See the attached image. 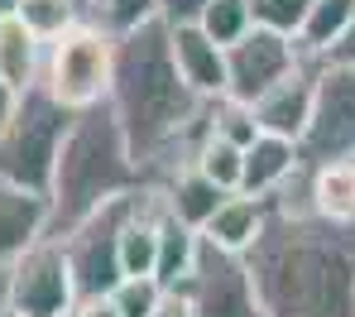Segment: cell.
I'll return each mask as SVG.
<instances>
[{
	"mask_svg": "<svg viewBox=\"0 0 355 317\" xmlns=\"http://www.w3.org/2000/svg\"><path fill=\"white\" fill-rule=\"evenodd\" d=\"M0 317H10V264H0Z\"/></svg>",
	"mask_w": 355,
	"mask_h": 317,
	"instance_id": "32",
	"label": "cell"
},
{
	"mask_svg": "<svg viewBox=\"0 0 355 317\" xmlns=\"http://www.w3.org/2000/svg\"><path fill=\"white\" fill-rule=\"evenodd\" d=\"M39 241H49V197L0 183V264H15Z\"/></svg>",
	"mask_w": 355,
	"mask_h": 317,
	"instance_id": "13",
	"label": "cell"
},
{
	"mask_svg": "<svg viewBox=\"0 0 355 317\" xmlns=\"http://www.w3.org/2000/svg\"><path fill=\"white\" fill-rule=\"evenodd\" d=\"M154 317H192V303H187V293H182V289H164V298H159Z\"/></svg>",
	"mask_w": 355,
	"mask_h": 317,
	"instance_id": "29",
	"label": "cell"
},
{
	"mask_svg": "<svg viewBox=\"0 0 355 317\" xmlns=\"http://www.w3.org/2000/svg\"><path fill=\"white\" fill-rule=\"evenodd\" d=\"M264 226H269V202H254V197H245V192H231V197L216 207V216L202 226V241L216 246V250L250 255L254 241L264 236Z\"/></svg>",
	"mask_w": 355,
	"mask_h": 317,
	"instance_id": "15",
	"label": "cell"
},
{
	"mask_svg": "<svg viewBox=\"0 0 355 317\" xmlns=\"http://www.w3.org/2000/svg\"><path fill=\"white\" fill-rule=\"evenodd\" d=\"M351 164H355V159H351Z\"/></svg>",
	"mask_w": 355,
	"mask_h": 317,
	"instance_id": "36",
	"label": "cell"
},
{
	"mask_svg": "<svg viewBox=\"0 0 355 317\" xmlns=\"http://www.w3.org/2000/svg\"><path fill=\"white\" fill-rule=\"evenodd\" d=\"M15 101H19V96H15V92H10V87L0 82V126L10 121V111H15Z\"/></svg>",
	"mask_w": 355,
	"mask_h": 317,
	"instance_id": "33",
	"label": "cell"
},
{
	"mask_svg": "<svg viewBox=\"0 0 355 317\" xmlns=\"http://www.w3.org/2000/svg\"><path fill=\"white\" fill-rule=\"evenodd\" d=\"M307 207H312V216H322V221L355 226V164L351 159L307 169Z\"/></svg>",
	"mask_w": 355,
	"mask_h": 317,
	"instance_id": "17",
	"label": "cell"
},
{
	"mask_svg": "<svg viewBox=\"0 0 355 317\" xmlns=\"http://www.w3.org/2000/svg\"><path fill=\"white\" fill-rule=\"evenodd\" d=\"M77 284L58 241H39L10 264V317H72Z\"/></svg>",
	"mask_w": 355,
	"mask_h": 317,
	"instance_id": "8",
	"label": "cell"
},
{
	"mask_svg": "<svg viewBox=\"0 0 355 317\" xmlns=\"http://www.w3.org/2000/svg\"><path fill=\"white\" fill-rule=\"evenodd\" d=\"M245 264L264 317H355V226L312 216L307 169L269 197V226Z\"/></svg>",
	"mask_w": 355,
	"mask_h": 317,
	"instance_id": "1",
	"label": "cell"
},
{
	"mask_svg": "<svg viewBox=\"0 0 355 317\" xmlns=\"http://www.w3.org/2000/svg\"><path fill=\"white\" fill-rule=\"evenodd\" d=\"M240 159H245V149L216 139V135H207L202 149L192 154V169H197L202 178H211L221 192H240Z\"/></svg>",
	"mask_w": 355,
	"mask_h": 317,
	"instance_id": "23",
	"label": "cell"
},
{
	"mask_svg": "<svg viewBox=\"0 0 355 317\" xmlns=\"http://www.w3.org/2000/svg\"><path fill=\"white\" fill-rule=\"evenodd\" d=\"M67 130H72V116L44 87H29L15 101L10 121L0 126V183L24 188L34 197H49Z\"/></svg>",
	"mask_w": 355,
	"mask_h": 317,
	"instance_id": "4",
	"label": "cell"
},
{
	"mask_svg": "<svg viewBox=\"0 0 355 317\" xmlns=\"http://www.w3.org/2000/svg\"><path fill=\"white\" fill-rule=\"evenodd\" d=\"M111 67H116V39L101 24H92V19H77L67 34H58L53 44H44L39 87L58 101L67 116H82L92 106H106Z\"/></svg>",
	"mask_w": 355,
	"mask_h": 317,
	"instance_id": "5",
	"label": "cell"
},
{
	"mask_svg": "<svg viewBox=\"0 0 355 317\" xmlns=\"http://www.w3.org/2000/svg\"><path fill=\"white\" fill-rule=\"evenodd\" d=\"M164 202V197H159ZM197 250H202V236L187 231L182 221H173L168 212H159V255H154V279L164 289H182L192 264H197Z\"/></svg>",
	"mask_w": 355,
	"mask_h": 317,
	"instance_id": "20",
	"label": "cell"
},
{
	"mask_svg": "<svg viewBox=\"0 0 355 317\" xmlns=\"http://www.w3.org/2000/svg\"><path fill=\"white\" fill-rule=\"evenodd\" d=\"M72 317H120V313H116V303H111V293H106V298H82L72 308Z\"/></svg>",
	"mask_w": 355,
	"mask_h": 317,
	"instance_id": "30",
	"label": "cell"
},
{
	"mask_svg": "<svg viewBox=\"0 0 355 317\" xmlns=\"http://www.w3.org/2000/svg\"><path fill=\"white\" fill-rule=\"evenodd\" d=\"M207 5L211 0H159V24L164 29H187L207 15Z\"/></svg>",
	"mask_w": 355,
	"mask_h": 317,
	"instance_id": "28",
	"label": "cell"
},
{
	"mask_svg": "<svg viewBox=\"0 0 355 317\" xmlns=\"http://www.w3.org/2000/svg\"><path fill=\"white\" fill-rule=\"evenodd\" d=\"M144 188L130 144L120 135L111 106H92L72 116V130L58 149L53 188H49V241L72 236L87 216H96L106 202L130 197Z\"/></svg>",
	"mask_w": 355,
	"mask_h": 317,
	"instance_id": "3",
	"label": "cell"
},
{
	"mask_svg": "<svg viewBox=\"0 0 355 317\" xmlns=\"http://www.w3.org/2000/svg\"><path fill=\"white\" fill-rule=\"evenodd\" d=\"M317 0H250V19L254 29H269V34H284V39H297L307 10Z\"/></svg>",
	"mask_w": 355,
	"mask_h": 317,
	"instance_id": "25",
	"label": "cell"
},
{
	"mask_svg": "<svg viewBox=\"0 0 355 317\" xmlns=\"http://www.w3.org/2000/svg\"><path fill=\"white\" fill-rule=\"evenodd\" d=\"M297 169H302V159H297L293 139L259 135V139L245 149V159H240V192L254 197V202H269L274 192L288 188V178H293Z\"/></svg>",
	"mask_w": 355,
	"mask_h": 317,
	"instance_id": "14",
	"label": "cell"
},
{
	"mask_svg": "<svg viewBox=\"0 0 355 317\" xmlns=\"http://www.w3.org/2000/svg\"><path fill=\"white\" fill-rule=\"evenodd\" d=\"M197 29H202L211 44H221V49L240 44V39L254 29V19H250V0H211L207 15L197 19Z\"/></svg>",
	"mask_w": 355,
	"mask_h": 317,
	"instance_id": "24",
	"label": "cell"
},
{
	"mask_svg": "<svg viewBox=\"0 0 355 317\" xmlns=\"http://www.w3.org/2000/svg\"><path fill=\"white\" fill-rule=\"evenodd\" d=\"M15 19H19L39 44H53L58 34H67V29L82 19V5H77V0H19Z\"/></svg>",
	"mask_w": 355,
	"mask_h": 317,
	"instance_id": "22",
	"label": "cell"
},
{
	"mask_svg": "<svg viewBox=\"0 0 355 317\" xmlns=\"http://www.w3.org/2000/svg\"><path fill=\"white\" fill-rule=\"evenodd\" d=\"M106 106L130 144L144 188H159L173 169L192 164V154L211 135V101H197L182 87L164 24H144L116 39Z\"/></svg>",
	"mask_w": 355,
	"mask_h": 317,
	"instance_id": "2",
	"label": "cell"
},
{
	"mask_svg": "<svg viewBox=\"0 0 355 317\" xmlns=\"http://www.w3.org/2000/svg\"><path fill=\"white\" fill-rule=\"evenodd\" d=\"M15 10H19V0H0V19H10Z\"/></svg>",
	"mask_w": 355,
	"mask_h": 317,
	"instance_id": "34",
	"label": "cell"
},
{
	"mask_svg": "<svg viewBox=\"0 0 355 317\" xmlns=\"http://www.w3.org/2000/svg\"><path fill=\"white\" fill-rule=\"evenodd\" d=\"M302 169L355 159V67L317 63V101L307 135L297 139Z\"/></svg>",
	"mask_w": 355,
	"mask_h": 317,
	"instance_id": "6",
	"label": "cell"
},
{
	"mask_svg": "<svg viewBox=\"0 0 355 317\" xmlns=\"http://www.w3.org/2000/svg\"><path fill=\"white\" fill-rule=\"evenodd\" d=\"M39 67H44V44L15 15L0 19V82L15 96H24L29 87H39Z\"/></svg>",
	"mask_w": 355,
	"mask_h": 317,
	"instance_id": "18",
	"label": "cell"
},
{
	"mask_svg": "<svg viewBox=\"0 0 355 317\" xmlns=\"http://www.w3.org/2000/svg\"><path fill=\"white\" fill-rule=\"evenodd\" d=\"M312 101H317V63H302L293 77H284L269 96H259L250 111H254V126L259 135H274V139H302L307 121H312Z\"/></svg>",
	"mask_w": 355,
	"mask_h": 317,
	"instance_id": "11",
	"label": "cell"
},
{
	"mask_svg": "<svg viewBox=\"0 0 355 317\" xmlns=\"http://www.w3.org/2000/svg\"><path fill=\"white\" fill-rule=\"evenodd\" d=\"M307 63L297 53L293 39L269 34V29H250L240 44L226 49V101L236 106H254L259 96H269L284 77H293Z\"/></svg>",
	"mask_w": 355,
	"mask_h": 317,
	"instance_id": "10",
	"label": "cell"
},
{
	"mask_svg": "<svg viewBox=\"0 0 355 317\" xmlns=\"http://www.w3.org/2000/svg\"><path fill=\"white\" fill-rule=\"evenodd\" d=\"M159 298H164V284L159 279H120L116 289H111V303H116L120 317H154L159 308Z\"/></svg>",
	"mask_w": 355,
	"mask_h": 317,
	"instance_id": "27",
	"label": "cell"
},
{
	"mask_svg": "<svg viewBox=\"0 0 355 317\" xmlns=\"http://www.w3.org/2000/svg\"><path fill=\"white\" fill-rule=\"evenodd\" d=\"M82 19L101 24L111 39H125L144 24H159V0H92L82 10Z\"/></svg>",
	"mask_w": 355,
	"mask_h": 317,
	"instance_id": "21",
	"label": "cell"
},
{
	"mask_svg": "<svg viewBox=\"0 0 355 317\" xmlns=\"http://www.w3.org/2000/svg\"><path fill=\"white\" fill-rule=\"evenodd\" d=\"M159 197H164V212H168L173 221H182L187 231L202 236V226L216 216V207H221L231 192H221L211 178H202L192 164H182V169H173V173L159 183Z\"/></svg>",
	"mask_w": 355,
	"mask_h": 317,
	"instance_id": "16",
	"label": "cell"
},
{
	"mask_svg": "<svg viewBox=\"0 0 355 317\" xmlns=\"http://www.w3.org/2000/svg\"><path fill=\"white\" fill-rule=\"evenodd\" d=\"M327 63H336V67H355V19H351V29H346V39L331 49V58Z\"/></svg>",
	"mask_w": 355,
	"mask_h": 317,
	"instance_id": "31",
	"label": "cell"
},
{
	"mask_svg": "<svg viewBox=\"0 0 355 317\" xmlns=\"http://www.w3.org/2000/svg\"><path fill=\"white\" fill-rule=\"evenodd\" d=\"M211 135L236 144V149H250L259 139V126H254V111L250 106H236V101H211Z\"/></svg>",
	"mask_w": 355,
	"mask_h": 317,
	"instance_id": "26",
	"label": "cell"
},
{
	"mask_svg": "<svg viewBox=\"0 0 355 317\" xmlns=\"http://www.w3.org/2000/svg\"><path fill=\"white\" fill-rule=\"evenodd\" d=\"M77 5H82V10H87V5H92V0H77Z\"/></svg>",
	"mask_w": 355,
	"mask_h": 317,
	"instance_id": "35",
	"label": "cell"
},
{
	"mask_svg": "<svg viewBox=\"0 0 355 317\" xmlns=\"http://www.w3.org/2000/svg\"><path fill=\"white\" fill-rule=\"evenodd\" d=\"M168 49H173L182 87L197 101H226V49L221 44H211L197 24H187V29H168Z\"/></svg>",
	"mask_w": 355,
	"mask_h": 317,
	"instance_id": "12",
	"label": "cell"
},
{
	"mask_svg": "<svg viewBox=\"0 0 355 317\" xmlns=\"http://www.w3.org/2000/svg\"><path fill=\"white\" fill-rule=\"evenodd\" d=\"M182 293L192 303V317H264L245 255L216 250L207 241L197 250V264H192Z\"/></svg>",
	"mask_w": 355,
	"mask_h": 317,
	"instance_id": "9",
	"label": "cell"
},
{
	"mask_svg": "<svg viewBox=\"0 0 355 317\" xmlns=\"http://www.w3.org/2000/svg\"><path fill=\"white\" fill-rule=\"evenodd\" d=\"M135 197L139 192L106 202L96 216H87L72 236L58 241L62 255H67V269H72V284H77V303L82 298H106L120 284V226L135 212Z\"/></svg>",
	"mask_w": 355,
	"mask_h": 317,
	"instance_id": "7",
	"label": "cell"
},
{
	"mask_svg": "<svg viewBox=\"0 0 355 317\" xmlns=\"http://www.w3.org/2000/svg\"><path fill=\"white\" fill-rule=\"evenodd\" d=\"M351 19H355V0H317V5L307 10V19H302L297 39H293L297 53H302L307 63H327L331 49L346 39Z\"/></svg>",
	"mask_w": 355,
	"mask_h": 317,
	"instance_id": "19",
	"label": "cell"
}]
</instances>
